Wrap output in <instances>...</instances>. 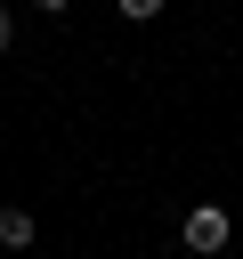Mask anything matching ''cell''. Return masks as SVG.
Instances as JSON below:
<instances>
[{"mask_svg":"<svg viewBox=\"0 0 243 259\" xmlns=\"http://www.w3.org/2000/svg\"><path fill=\"white\" fill-rule=\"evenodd\" d=\"M178 235H186V251H202V259H211V251H227V235H235V219H227L219 202H194Z\"/></svg>","mask_w":243,"mask_h":259,"instance_id":"cell-1","label":"cell"},{"mask_svg":"<svg viewBox=\"0 0 243 259\" xmlns=\"http://www.w3.org/2000/svg\"><path fill=\"white\" fill-rule=\"evenodd\" d=\"M0 243H8V251H24V243H32V210H16V202H8V210H0Z\"/></svg>","mask_w":243,"mask_h":259,"instance_id":"cell-2","label":"cell"},{"mask_svg":"<svg viewBox=\"0 0 243 259\" xmlns=\"http://www.w3.org/2000/svg\"><path fill=\"white\" fill-rule=\"evenodd\" d=\"M113 8H122L130 24H154V16H162V0H113Z\"/></svg>","mask_w":243,"mask_h":259,"instance_id":"cell-3","label":"cell"},{"mask_svg":"<svg viewBox=\"0 0 243 259\" xmlns=\"http://www.w3.org/2000/svg\"><path fill=\"white\" fill-rule=\"evenodd\" d=\"M8 40H16V16H8V8H0V49H8Z\"/></svg>","mask_w":243,"mask_h":259,"instance_id":"cell-4","label":"cell"},{"mask_svg":"<svg viewBox=\"0 0 243 259\" xmlns=\"http://www.w3.org/2000/svg\"><path fill=\"white\" fill-rule=\"evenodd\" d=\"M32 8H65V0H32Z\"/></svg>","mask_w":243,"mask_h":259,"instance_id":"cell-5","label":"cell"}]
</instances>
